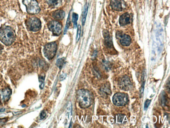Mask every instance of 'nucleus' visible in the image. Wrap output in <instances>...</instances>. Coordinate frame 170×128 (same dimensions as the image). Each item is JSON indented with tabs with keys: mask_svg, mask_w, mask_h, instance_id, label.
<instances>
[{
	"mask_svg": "<svg viewBox=\"0 0 170 128\" xmlns=\"http://www.w3.org/2000/svg\"><path fill=\"white\" fill-rule=\"evenodd\" d=\"M81 26L79 25H78V31H77V34H76V41L78 42L81 36Z\"/></svg>",
	"mask_w": 170,
	"mask_h": 128,
	"instance_id": "20",
	"label": "nucleus"
},
{
	"mask_svg": "<svg viewBox=\"0 0 170 128\" xmlns=\"http://www.w3.org/2000/svg\"><path fill=\"white\" fill-rule=\"evenodd\" d=\"M150 103H151V100H147L145 102V109L146 110L147 109V108H148L150 104Z\"/></svg>",
	"mask_w": 170,
	"mask_h": 128,
	"instance_id": "23",
	"label": "nucleus"
},
{
	"mask_svg": "<svg viewBox=\"0 0 170 128\" xmlns=\"http://www.w3.org/2000/svg\"><path fill=\"white\" fill-rule=\"evenodd\" d=\"M78 15L76 13H73L72 14V21L74 24V28H76L77 27V21L78 20Z\"/></svg>",
	"mask_w": 170,
	"mask_h": 128,
	"instance_id": "19",
	"label": "nucleus"
},
{
	"mask_svg": "<svg viewBox=\"0 0 170 128\" xmlns=\"http://www.w3.org/2000/svg\"><path fill=\"white\" fill-rule=\"evenodd\" d=\"M0 104H1V96H0Z\"/></svg>",
	"mask_w": 170,
	"mask_h": 128,
	"instance_id": "28",
	"label": "nucleus"
},
{
	"mask_svg": "<svg viewBox=\"0 0 170 128\" xmlns=\"http://www.w3.org/2000/svg\"><path fill=\"white\" fill-rule=\"evenodd\" d=\"M23 3L25 6L26 11L29 14H36L40 12V7L36 0H23Z\"/></svg>",
	"mask_w": 170,
	"mask_h": 128,
	"instance_id": "3",
	"label": "nucleus"
},
{
	"mask_svg": "<svg viewBox=\"0 0 170 128\" xmlns=\"http://www.w3.org/2000/svg\"><path fill=\"white\" fill-rule=\"evenodd\" d=\"M130 21V15L128 13H125L120 16V25L124 26L129 24Z\"/></svg>",
	"mask_w": 170,
	"mask_h": 128,
	"instance_id": "11",
	"label": "nucleus"
},
{
	"mask_svg": "<svg viewBox=\"0 0 170 128\" xmlns=\"http://www.w3.org/2000/svg\"><path fill=\"white\" fill-rule=\"evenodd\" d=\"M47 3L51 6H57L61 3L62 0H46Z\"/></svg>",
	"mask_w": 170,
	"mask_h": 128,
	"instance_id": "17",
	"label": "nucleus"
},
{
	"mask_svg": "<svg viewBox=\"0 0 170 128\" xmlns=\"http://www.w3.org/2000/svg\"><path fill=\"white\" fill-rule=\"evenodd\" d=\"M70 15L69 14L68 20H67V24H66V26H65V34L67 32V31L68 29L69 25L70 24Z\"/></svg>",
	"mask_w": 170,
	"mask_h": 128,
	"instance_id": "22",
	"label": "nucleus"
},
{
	"mask_svg": "<svg viewBox=\"0 0 170 128\" xmlns=\"http://www.w3.org/2000/svg\"><path fill=\"white\" fill-rule=\"evenodd\" d=\"M110 6L113 9L116 11H121L123 9L120 0H111Z\"/></svg>",
	"mask_w": 170,
	"mask_h": 128,
	"instance_id": "12",
	"label": "nucleus"
},
{
	"mask_svg": "<svg viewBox=\"0 0 170 128\" xmlns=\"http://www.w3.org/2000/svg\"><path fill=\"white\" fill-rule=\"evenodd\" d=\"M125 117V115H117V120L118 122H122L123 121Z\"/></svg>",
	"mask_w": 170,
	"mask_h": 128,
	"instance_id": "21",
	"label": "nucleus"
},
{
	"mask_svg": "<svg viewBox=\"0 0 170 128\" xmlns=\"http://www.w3.org/2000/svg\"><path fill=\"white\" fill-rule=\"evenodd\" d=\"M116 36L117 39L120 40V44L124 46H129L131 43V38L128 35L124 34L121 32H118L117 33Z\"/></svg>",
	"mask_w": 170,
	"mask_h": 128,
	"instance_id": "9",
	"label": "nucleus"
},
{
	"mask_svg": "<svg viewBox=\"0 0 170 128\" xmlns=\"http://www.w3.org/2000/svg\"><path fill=\"white\" fill-rule=\"evenodd\" d=\"M11 95V90L9 88H7L2 90V95L3 100L4 101H6L9 99Z\"/></svg>",
	"mask_w": 170,
	"mask_h": 128,
	"instance_id": "15",
	"label": "nucleus"
},
{
	"mask_svg": "<svg viewBox=\"0 0 170 128\" xmlns=\"http://www.w3.org/2000/svg\"><path fill=\"white\" fill-rule=\"evenodd\" d=\"M66 77V75H65V74H62V75H61L60 76V80L61 81H63L65 79V78Z\"/></svg>",
	"mask_w": 170,
	"mask_h": 128,
	"instance_id": "25",
	"label": "nucleus"
},
{
	"mask_svg": "<svg viewBox=\"0 0 170 128\" xmlns=\"http://www.w3.org/2000/svg\"><path fill=\"white\" fill-rule=\"evenodd\" d=\"M57 50V44L56 42H51L46 45L43 53L48 59H52L55 56Z\"/></svg>",
	"mask_w": 170,
	"mask_h": 128,
	"instance_id": "4",
	"label": "nucleus"
},
{
	"mask_svg": "<svg viewBox=\"0 0 170 128\" xmlns=\"http://www.w3.org/2000/svg\"><path fill=\"white\" fill-rule=\"evenodd\" d=\"M100 92L101 95L104 97H107L111 94L110 85L109 83H106L102 86L100 89Z\"/></svg>",
	"mask_w": 170,
	"mask_h": 128,
	"instance_id": "10",
	"label": "nucleus"
},
{
	"mask_svg": "<svg viewBox=\"0 0 170 128\" xmlns=\"http://www.w3.org/2000/svg\"><path fill=\"white\" fill-rule=\"evenodd\" d=\"M77 100L81 108H88L93 101L92 94L87 90H79L77 92Z\"/></svg>",
	"mask_w": 170,
	"mask_h": 128,
	"instance_id": "2",
	"label": "nucleus"
},
{
	"mask_svg": "<svg viewBox=\"0 0 170 128\" xmlns=\"http://www.w3.org/2000/svg\"><path fill=\"white\" fill-rule=\"evenodd\" d=\"M26 25L27 29L31 31H38L41 28L40 20L36 17H31L28 18L26 22Z\"/></svg>",
	"mask_w": 170,
	"mask_h": 128,
	"instance_id": "5",
	"label": "nucleus"
},
{
	"mask_svg": "<svg viewBox=\"0 0 170 128\" xmlns=\"http://www.w3.org/2000/svg\"><path fill=\"white\" fill-rule=\"evenodd\" d=\"M48 28L54 35H60L62 32V25L60 22L57 21H52L49 22Z\"/></svg>",
	"mask_w": 170,
	"mask_h": 128,
	"instance_id": "7",
	"label": "nucleus"
},
{
	"mask_svg": "<svg viewBox=\"0 0 170 128\" xmlns=\"http://www.w3.org/2000/svg\"><path fill=\"white\" fill-rule=\"evenodd\" d=\"M2 49H3V47H2V45L0 44V54L1 53V51H2Z\"/></svg>",
	"mask_w": 170,
	"mask_h": 128,
	"instance_id": "26",
	"label": "nucleus"
},
{
	"mask_svg": "<svg viewBox=\"0 0 170 128\" xmlns=\"http://www.w3.org/2000/svg\"><path fill=\"white\" fill-rule=\"evenodd\" d=\"M65 62V59L64 58L58 59V60L57 61V66H58V67L61 69L64 66Z\"/></svg>",
	"mask_w": 170,
	"mask_h": 128,
	"instance_id": "18",
	"label": "nucleus"
},
{
	"mask_svg": "<svg viewBox=\"0 0 170 128\" xmlns=\"http://www.w3.org/2000/svg\"><path fill=\"white\" fill-rule=\"evenodd\" d=\"M103 35L105 40V45L108 47H112L113 46L112 41L110 38V35L109 34V32L106 30H104L103 31Z\"/></svg>",
	"mask_w": 170,
	"mask_h": 128,
	"instance_id": "13",
	"label": "nucleus"
},
{
	"mask_svg": "<svg viewBox=\"0 0 170 128\" xmlns=\"http://www.w3.org/2000/svg\"><path fill=\"white\" fill-rule=\"evenodd\" d=\"M15 33L12 28L4 25L0 29V40L6 45H11L15 40Z\"/></svg>",
	"mask_w": 170,
	"mask_h": 128,
	"instance_id": "1",
	"label": "nucleus"
},
{
	"mask_svg": "<svg viewBox=\"0 0 170 128\" xmlns=\"http://www.w3.org/2000/svg\"><path fill=\"white\" fill-rule=\"evenodd\" d=\"M119 86L120 89L125 91H127L131 87V83L130 79L127 76H124L119 81Z\"/></svg>",
	"mask_w": 170,
	"mask_h": 128,
	"instance_id": "8",
	"label": "nucleus"
},
{
	"mask_svg": "<svg viewBox=\"0 0 170 128\" xmlns=\"http://www.w3.org/2000/svg\"><path fill=\"white\" fill-rule=\"evenodd\" d=\"M128 97L126 93L118 92L114 96L113 102L117 106H124L128 103Z\"/></svg>",
	"mask_w": 170,
	"mask_h": 128,
	"instance_id": "6",
	"label": "nucleus"
},
{
	"mask_svg": "<svg viewBox=\"0 0 170 128\" xmlns=\"http://www.w3.org/2000/svg\"><path fill=\"white\" fill-rule=\"evenodd\" d=\"M4 111H5V109H4V108L0 109V112H4Z\"/></svg>",
	"mask_w": 170,
	"mask_h": 128,
	"instance_id": "27",
	"label": "nucleus"
},
{
	"mask_svg": "<svg viewBox=\"0 0 170 128\" xmlns=\"http://www.w3.org/2000/svg\"><path fill=\"white\" fill-rule=\"evenodd\" d=\"M53 17L56 20H61L65 17V13L62 9H58L53 13Z\"/></svg>",
	"mask_w": 170,
	"mask_h": 128,
	"instance_id": "14",
	"label": "nucleus"
},
{
	"mask_svg": "<svg viewBox=\"0 0 170 128\" xmlns=\"http://www.w3.org/2000/svg\"><path fill=\"white\" fill-rule=\"evenodd\" d=\"M87 11H88V6H87V4H85V6L84 7L83 11L82 16V23L83 25H84V24H85Z\"/></svg>",
	"mask_w": 170,
	"mask_h": 128,
	"instance_id": "16",
	"label": "nucleus"
},
{
	"mask_svg": "<svg viewBox=\"0 0 170 128\" xmlns=\"http://www.w3.org/2000/svg\"><path fill=\"white\" fill-rule=\"evenodd\" d=\"M46 112L45 111H42L41 112V114H40V119H42L43 118H45L46 117Z\"/></svg>",
	"mask_w": 170,
	"mask_h": 128,
	"instance_id": "24",
	"label": "nucleus"
}]
</instances>
